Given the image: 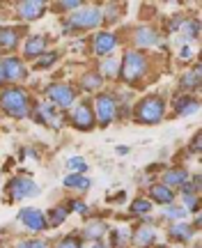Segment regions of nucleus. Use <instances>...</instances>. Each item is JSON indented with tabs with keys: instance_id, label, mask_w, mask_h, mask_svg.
Listing matches in <instances>:
<instances>
[{
	"instance_id": "1",
	"label": "nucleus",
	"mask_w": 202,
	"mask_h": 248,
	"mask_svg": "<svg viewBox=\"0 0 202 248\" xmlns=\"http://www.w3.org/2000/svg\"><path fill=\"white\" fill-rule=\"evenodd\" d=\"M0 106L9 117H26L28 115V94L18 88H7L0 94Z\"/></svg>"
},
{
	"instance_id": "12",
	"label": "nucleus",
	"mask_w": 202,
	"mask_h": 248,
	"mask_svg": "<svg viewBox=\"0 0 202 248\" xmlns=\"http://www.w3.org/2000/svg\"><path fill=\"white\" fill-rule=\"evenodd\" d=\"M46 5L44 2H37V0H28V2H21L18 5V14L26 18V21H32V18H39L44 14Z\"/></svg>"
},
{
	"instance_id": "33",
	"label": "nucleus",
	"mask_w": 202,
	"mask_h": 248,
	"mask_svg": "<svg viewBox=\"0 0 202 248\" xmlns=\"http://www.w3.org/2000/svg\"><path fill=\"white\" fill-rule=\"evenodd\" d=\"M18 248H46L44 241H37V239H28V241H21Z\"/></svg>"
},
{
	"instance_id": "16",
	"label": "nucleus",
	"mask_w": 202,
	"mask_h": 248,
	"mask_svg": "<svg viewBox=\"0 0 202 248\" xmlns=\"http://www.w3.org/2000/svg\"><path fill=\"white\" fill-rule=\"evenodd\" d=\"M44 44H46L44 37H30L26 44V55L28 58H39L44 53Z\"/></svg>"
},
{
	"instance_id": "9",
	"label": "nucleus",
	"mask_w": 202,
	"mask_h": 248,
	"mask_svg": "<svg viewBox=\"0 0 202 248\" xmlns=\"http://www.w3.org/2000/svg\"><path fill=\"white\" fill-rule=\"evenodd\" d=\"M48 99H51L55 106H62V108H67L74 104V90L69 88V85H51L48 88Z\"/></svg>"
},
{
	"instance_id": "2",
	"label": "nucleus",
	"mask_w": 202,
	"mask_h": 248,
	"mask_svg": "<svg viewBox=\"0 0 202 248\" xmlns=\"http://www.w3.org/2000/svg\"><path fill=\"white\" fill-rule=\"evenodd\" d=\"M166 104L161 97H147L136 106V120L140 124H158L163 120Z\"/></svg>"
},
{
	"instance_id": "19",
	"label": "nucleus",
	"mask_w": 202,
	"mask_h": 248,
	"mask_svg": "<svg viewBox=\"0 0 202 248\" xmlns=\"http://www.w3.org/2000/svg\"><path fill=\"white\" fill-rule=\"evenodd\" d=\"M136 44H140V46L156 44V32H154V30H150L147 26L138 28V32H136Z\"/></svg>"
},
{
	"instance_id": "11",
	"label": "nucleus",
	"mask_w": 202,
	"mask_h": 248,
	"mask_svg": "<svg viewBox=\"0 0 202 248\" xmlns=\"http://www.w3.org/2000/svg\"><path fill=\"white\" fill-rule=\"evenodd\" d=\"M0 64H2V71H5V78L7 80H21L26 76L23 62L18 60V58H7V60H2Z\"/></svg>"
},
{
	"instance_id": "37",
	"label": "nucleus",
	"mask_w": 202,
	"mask_h": 248,
	"mask_svg": "<svg viewBox=\"0 0 202 248\" xmlns=\"http://www.w3.org/2000/svg\"><path fill=\"white\" fill-rule=\"evenodd\" d=\"M179 55H182V58H188V55H191V46H184V48L179 51Z\"/></svg>"
},
{
	"instance_id": "32",
	"label": "nucleus",
	"mask_w": 202,
	"mask_h": 248,
	"mask_svg": "<svg viewBox=\"0 0 202 248\" xmlns=\"http://www.w3.org/2000/svg\"><path fill=\"white\" fill-rule=\"evenodd\" d=\"M58 248H80V239H76V237H67V239H62L60 244H58Z\"/></svg>"
},
{
	"instance_id": "8",
	"label": "nucleus",
	"mask_w": 202,
	"mask_h": 248,
	"mask_svg": "<svg viewBox=\"0 0 202 248\" xmlns=\"http://www.w3.org/2000/svg\"><path fill=\"white\" fill-rule=\"evenodd\" d=\"M101 23V9L99 7H85V9H78L74 16H71V23L69 26H76V28H94Z\"/></svg>"
},
{
	"instance_id": "41",
	"label": "nucleus",
	"mask_w": 202,
	"mask_h": 248,
	"mask_svg": "<svg viewBox=\"0 0 202 248\" xmlns=\"http://www.w3.org/2000/svg\"><path fill=\"white\" fill-rule=\"evenodd\" d=\"M156 248H166V246H156Z\"/></svg>"
},
{
	"instance_id": "34",
	"label": "nucleus",
	"mask_w": 202,
	"mask_h": 248,
	"mask_svg": "<svg viewBox=\"0 0 202 248\" xmlns=\"http://www.w3.org/2000/svg\"><path fill=\"white\" fill-rule=\"evenodd\" d=\"M184 32H188L191 37H198V32H200V23H198V21L186 23V26H184Z\"/></svg>"
},
{
	"instance_id": "3",
	"label": "nucleus",
	"mask_w": 202,
	"mask_h": 248,
	"mask_svg": "<svg viewBox=\"0 0 202 248\" xmlns=\"http://www.w3.org/2000/svg\"><path fill=\"white\" fill-rule=\"evenodd\" d=\"M145 71H147V58L142 53H138V51H126L120 76H122L126 83H136Z\"/></svg>"
},
{
	"instance_id": "15",
	"label": "nucleus",
	"mask_w": 202,
	"mask_h": 248,
	"mask_svg": "<svg viewBox=\"0 0 202 248\" xmlns=\"http://www.w3.org/2000/svg\"><path fill=\"white\" fill-rule=\"evenodd\" d=\"M150 195H152V200H156V202H161V204H170L172 200H175V193H172V191H170L166 184L152 186V188H150Z\"/></svg>"
},
{
	"instance_id": "23",
	"label": "nucleus",
	"mask_w": 202,
	"mask_h": 248,
	"mask_svg": "<svg viewBox=\"0 0 202 248\" xmlns=\"http://www.w3.org/2000/svg\"><path fill=\"white\" fill-rule=\"evenodd\" d=\"M88 239H99V237H104L106 234V223L104 221H94L90 223L88 228H85V232H83Z\"/></svg>"
},
{
	"instance_id": "21",
	"label": "nucleus",
	"mask_w": 202,
	"mask_h": 248,
	"mask_svg": "<svg viewBox=\"0 0 202 248\" xmlns=\"http://www.w3.org/2000/svg\"><path fill=\"white\" fill-rule=\"evenodd\" d=\"M64 186H69V188H80V191H88V188H90V179L76 172V175L64 177Z\"/></svg>"
},
{
	"instance_id": "40",
	"label": "nucleus",
	"mask_w": 202,
	"mask_h": 248,
	"mask_svg": "<svg viewBox=\"0 0 202 248\" xmlns=\"http://www.w3.org/2000/svg\"><path fill=\"white\" fill-rule=\"evenodd\" d=\"M92 248H106V246H104V244H101V241H97V244H94V246H92Z\"/></svg>"
},
{
	"instance_id": "14",
	"label": "nucleus",
	"mask_w": 202,
	"mask_h": 248,
	"mask_svg": "<svg viewBox=\"0 0 202 248\" xmlns=\"http://www.w3.org/2000/svg\"><path fill=\"white\" fill-rule=\"evenodd\" d=\"M198 101H195L193 97H179L175 99V110H177V115H193V113H198Z\"/></svg>"
},
{
	"instance_id": "10",
	"label": "nucleus",
	"mask_w": 202,
	"mask_h": 248,
	"mask_svg": "<svg viewBox=\"0 0 202 248\" xmlns=\"http://www.w3.org/2000/svg\"><path fill=\"white\" fill-rule=\"evenodd\" d=\"M115 46H117V37H115L113 32H99V35L94 37V42H92V48H94L97 55L110 53Z\"/></svg>"
},
{
	"instance_id": "22",
	"label": "nucleus",
	"mask_w": 202,
	"mask_h": 248,
	"mask_svg": "<svg viewBox=\"0 0 202 248\" xmlns=\"http://www.w3.org/2000/svg\"><path fill=\"white\" fill-rule=\"evenodd\" d=\"M182 85H184L186 90H195L198 85H200V64H195L191 74H184V78H182Z\"/></svg>"
},
{
	"instance_id": "6",
	"label": "nucleus",
	"mask_w": 202,
	"mask_h": 248,
	"mask_svg": "<svg viewBox=\"0 0 202 248\" xmlns=\"http://www.w3.org/2000/svg\"><path fill=\"white\" fill-rule=\"evenodd\" d=\"M7 188L12 191V198H14V200H21V198H35V195L39 193V186H37L32 179H28V177L12 179Z\"/></svg>"
},
{
	"instance_id": "31",
	"label": "nucleus",
	"mask_w": 202,
	"mask_h": 248,
	"mask_svg": "<svg viewBox=\"0 0 202 248\" xmlns=\"http://www.w3.org/2000/svg\"><path fill=\"white\" fill-rule=\"evenodd\" d=\"M186 214H188V212H186L184 207H175V204H170V207L166 209V216H168V218H184Z\"/></svg>"
},
{
	"instance_id": "4",
	"label": "nucleus",
	"mask_w": 202,
	"mask_h": 248,
	"mask_svg": "<svg viewBox=\"0 0 202 248\" xmlns=\"http://www.w3.org/2000/svg\"><path fill=\"white\" fill-rule=\"evenodd\" d=\"M117 115V99L113 94H99L97 97V117H99V124L106 126L110 124Z\"/></svg>"
},
{
	"instance_id": "7",
	"label": "nucleus",
	"mask_w": 202,
	"mask_h": 248,
	"mask_svg": "<svg viewBox=\"0 0 202 248\" xmlns=\"http://www.w3.org/2000/svg\"><path fill=\"white\" fill-rule=\"evenodd\" d=\"M18 221H23L28 230H32V232H42V230H46V228H48L46 216L39 212V209H35V207L21 209V212H18Z\"/></svg>"
},
{
	"instance_id": "42",
	"label": "nucleus",
	"mask_w": 202,
	"mask_h": 248,
	"mask_svg": "<svg viewBox=\"0 0 202 248\" xmlns=\"http://www.w3.org/2000/svg\"><path fill=\"white\" fill-rule=\"evenodd\" d=\"M195 248H200V246H198V244H195Z\"/></svg>"
},
{
	"instance_id": "17",
	"label": "nucleus",
	"mask_w": 202,
	"mask_h": 248,
	"mask_svg": "<svg viewBox=\"0 0 202 248\" xmlns=\"http://www.w3.org/2000/svg\"><path fill=\"white\" fill-rule=\"evenodd\" d=\"M186 179H188V172H186V170H168L166 175H163V182H166L168 188H170V186L186 184Z\"/></svg>"
},
{
	"instance_id": "38",
	"label": "nucleus",
	"mask_w": 202,
	"mask_h": 248,
	"mask_svg": "<svg viewBox=\"0 0 202 248\" xmlns=\"http://www.w3.org/2000/svg\"><path fill=\"white\" fill-rule=\"evenodd\" d=\"M126 152H129V147H117V154H122V156L126 154Z\"/></svg>"
},
{
	"instance_id": "28",
	"label": "nucleus",
	"mask_w": 202,
	"mask_h": 248,
	"mask_svg": "<svg viewBox=\"0 0 202 248\" xmlns=\"http://www.w3.org/2000/svg\"><path fill=\"white\" fill-rule=\"evenodd\" d=\"M64 218H67V209L64 207H55L51 212V225H60V223H64Z\"/></svg>"
},
{
	"instance_id": "13",
	"label": "nucleus",
	"mask_w": 202,
	"mask_h": 248,
	"mask_svg": "<svg viewBox=\"0 0 202 248\" xmlns=\"http://www.w3.org/2000/svg\"><path fill=\"white\" fill-rule=\"evenodd\" d=\"M154 237H156V232L152 230L150 225H140L131 239H133V246L136 248H147L154 244Z\"/></svg>"
},
{
	"instance_id": "29",
	"label": "nucleus",
	"mask_w": 202,
	"mask_h": 248,
	"mask_svg": "<svg viewBox=\"0 0 202 248\" xmlns=\"http://www.w3.org/2000/svg\"><path fill=\"white\" fill-rule=\"evenodd\" d=\"M58 60V53H44V55H39V58H37V67H42V69H46V67H51L53 62Z\"/></svg>"
},
{
	"instance_id": "25",
	"label": "nucleus",
	"mask_w": 202,
	"mask_h": 248,
	"mask_svg": "<svg viewBox=\"0 0 202 248\" xmlns=\"http://www.w3.org/2000/svg\"><path fill=\"white\" fill-rule=\"evenodd\" d=\"M83 88L85 90L101 88V74H85V76H83Z\"/></svg>"
},
{
	"instance_id": "30",
	"label": "nucleus",
	"mask_w": 202,
	"mask_h": 248,
	"mask_svg": "<svg viewBox=\"0 0 202 248\" xmlns=\"http://www.w3.org/2000/svg\"><path fill=\"white\" fill-rule=\"evenodd\" d=\"M67 166H69L71 170H78V175H80V172H85V170H88V163H85V161L80 159V156H71V159L67 161Z\"/></svg>"
},
{
	"instance_id": "5",
	"label": "nucleus",
	"mask_w": 202,
	"mask_h": 248,
	"mask_svg": "<svg viewBox=\"0 0 202 248\" xmlns=\"http://www.w3.org/2000/svg\"><path fill=\"white\" fill-rule=\"evenodd\" d=\"M71 124L80 131H90L94 126V110L90 108V104H85V101L76 104V108L71 110Z\"/></svg>"
},
{
	"instance_id": "39",
	"label": "nucleus",
	"mask_w": 202,
	"mask_h": 248,
	"mask_svg": "<svg viewBox=\"0 0 202 248\" xmlns=\"http://www.w3.org/2000/svg\"><path fill=\"white\" fill-rule=\"evenodd\" d=\"M2 78H5V71H2V64H0V83H2Z\"/></svg>"
},
{
	"instance_id": "18",
	"label": "nucleus",
	"mask_w": 202,
	"mask_h": 248,
	"mask_svg": "<svg viewBox=\"0 0 202 248\" xmlns=\"http://www.w3.org/2000/svg\"><path fill=\"white\" fill-rule=\"evenodd\" d=\"M191 234H193V228H191V225H184V223H177V225L170 228V237L177 241H184V244L191 239Z\"/></svg>"
},
{
	"instance_id": "26",
	"label": "nucleus",
	"mask_w": 202,
	"mask_h": 248,
	"mask_svg": "<svg viewBox=\"0 0 202 248\" xmlns=\"http://www.w3.org/2000/svg\"><path fill=\"white\" fill-rule=\"evenodd\" d=\"M101 71H104V76L113 78V76H117V74H120V62H117V60H106L104 64H101Z\"/></svg>"
},
{
	"instance_id": "24",
	"label": "nucleus",
	"mask_w": 202,
	"mask_h": 248,
	"mask_svg": "<svg viewBox=\"0 0 202 248\" xmlns=\"http://www.w3.org/2000/svg\"><path fill=\"white\" fill-rule=\"evenodd\" d=\"M126 241H131V232L126 230V228H117V230H113V246L115 248L126 246Z\"/></svg>"
},
{
	"instance_id": "27",
	"label": "nucleus",
	"mask_w": 202,
	"mask_h": 248,
	"mask_svg": "<svg viewBox=\"0 0 202 248\" xmlns=\"http://www.w3.org/2000/svg\"><path fill=\"white\" fill-rule=\"evenodd\" d=\"M152 209V202L150 200H145V198H138V200H133L131 202V212L133 214H147Z\"/></svg>"
},
{
	"instance_id": "36",
	"label": "nucleus",
	"mask_w": 202,
	"mask_h": 248,
	"mask_svg": "<svg viewBox=\"0 0 202 248\" xmlns=\"http://www.w3.org/2000/svg\"><path fill=\"white\" fill-rule=\"evenodd\" d=\"M58 7H62V9H76V7H80V2H74V0H64V2H58Z\"/></svg>"
},
{
	"instance_id": "35",
	"label": "nucleus",
	"mask_w": 202,
	"mask_h": 248,
	"mask_svg": "<svg viewBox=\"0 0 202 248\" xmlns=\"http://www.w3.org/2000/svg\"><path fill=\"white\" fill-rule=\"evenodd\" d=\"M71 209H74V212H78V214H88V204L76 202V200H74V202H71Z\"/></svg>"
},
{
	"instance_id": "20",
	"label": "nucleus",
	"mask_w": 202,
	"mask_h": 248,
	"mask_svg": "<svg viewBox=\"0 0 202 248\" xmlns=\"http://www.w3.org/2000/svg\"><path fill=\"white\" fill-rule=\"evenodd\" d=\"M18 44V32L14 28H5V30H0V46H5V48H14Z\"/></svg>"
}]
</instances>
